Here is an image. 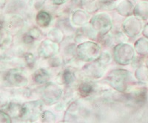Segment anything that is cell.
<instances>
[{"instance_id":"cell-10","label":"cell","mask_w":148,"mask_h":123,"mask_svg":"<svg viewBox=\"0 0 148 123\" xmlns=\"http://www.w3.org/2000/svg\"><path fill=\"white\" fill-rule=\"evenodd\" d=\"M101 2H113V1H115V0H101Z\"/></svg>"},{"instance_id":"cell-2","label":"cell","mask_w":148,"mask_h":123,"mask_svg":"<svg viewBox=\"0 0 148 123\" xmlns=\"http://www.w3.org/2000/svg\"><path fill=\"white\" fill-rule=\"evenodd\" d=\"M50 21H51V17L46 12H40L37 16V22L41 26L47 25Z\"/></svg>"},{"instance_id":"cell-4","label":"cell","mask_w":148,"mask_h":123,"mask_svg":"<svg viewBox=\"0 0 148 123\" xmlns=\"http://www.w3.org/2000/svg\"><path fill=\"white\" fill-rule=\"evenodd\" d=\"M48 78L47 73L43 70H39V71H37V73L35 74V79L37 82L42 83L45 82Z\"/></svg>"},{"instance_id":"cell-12","label":"cell","mask_w":148,"mask_h":123,"mask_svg":"<svg viewBox=\"0 0 148 123\" xmlns=\"http://www.w3.org/2000/svg\"><path fill=\"white\" fill-rule=\"evenodd\" d=\"M145 1H148V0H145Z\"/></svg>"},{"instance_id":"cell-3","label":"cell","mask_w":148,"mask_h":123,"mask_svg":"<svg viewBox=\"0 0 148 123\" xmlns=\"http://www.w3.org/2000/svg\"><path fill=\"white\" fill-rule=\"evenodd\" d=\"M138 51L141 54H146L148 51V41L145 39H141L138 40Z\"/></svg>"},{"instance_id":"cell-8","label":"cell","mask_w":148,"mask_h":123,"mask_svg":"<svg viewBox=\"0 0 148 123\" xmlns=\"http://www.w3.org/2000/svg\"><path fill=\"white\" fill-rule=\"evenodd\" d=\"M65 2H67V0H51V2L54 5H62V4L64 3Z\"/></svg>"},{"instance_id":"cell-9","label":"cell","mask_w":148,"mask_h":123,"mask_svg":"<svg viewBox=\"0 0 148 123\" xmlns=\"http://www.w3.org/2000/svg\"><path fill=\"white\" fill-rule=\"evenodd\" d=\"M144 35H145L146 37L148 38V24L145 27V30H144Z\"/></svg>"},{"instance_id":"cell-6","label":"cell","mask_w":148,"mask_h":123,"mask_svg":"<svg viewBox=\"0 0 148 123\" xmlns=\"http://www.w3.org/2000/svg\"><path fill=\"white\" fill-rule=\"evenodd\" d=\"M81 90V93L82 95H87L90 92V90L91 89V87L89 85H83L80 88Z\"/></svg>"},{"instance_id":"cell-5","label":"cell","mask_w":148,"mask_h":123,"mask_svg":"<svg viewBox=\"0 0 148 123\" xmlns=\"http://www.w3.org/2000/svg\"><path fill=\"white\" fill-rule=\"evenodd\" d=\"M137 72L139 74L138 77V79H140V80L144 82L148 81V68L142 67L140 69H138Z\"/></svg>"},{"instance_id":"cell-1","label":"cell","mask_w":148,"mask_h":123,"mask_svg":"<svg viewBox=\"0 0 148 123\" xmlns=\"http://www.w3.org/2000/svg\"><path fill=\"white\" fill-rule=\"evenodd\" d=\"M135 14L140 19H148V2L144 1L136 5L134 9Z\"/></svg>"},{"instance_id":"cell-11","label":"cell","mask_w":148,"mask_h":123,"mask_svg":"<svg viewBox=\"0 0 148 123\" xmlns=\"http://www.w3.org/2000/svg\"><path fill=\"white\" fill-rule=\"evenodd\" d=\"M147 66L148 67V56H147Z\"/></svg>"},{"instance_id":"cell-7","label":"cell","mask_w":148,"mask_h":123,"mask_svg":"<svg viewBox=\"0 0 148 123\" xmlns=\"http://www.w3.org/2000/svg\"><path fill=\"white\" fill-rule=\"evenodd\" d=\"M94 0H74V2L76 3L79 4V5H85V4H89L90 2H93Z\"/></svg>"}]
</instances>
